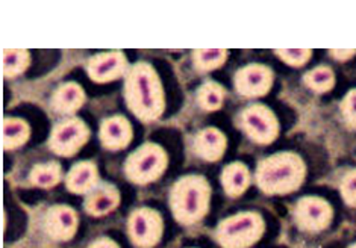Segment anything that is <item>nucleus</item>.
Returning <instances> with one entry per match:
<instances>
[{
  "mask_svg": "<svg viewBox=\"0 0 356 248\" xmlns=\"http://www.w3.org/2000/svg\"><path fill=\"white\" fill-rule=\"evenodd\" d=\"M99 138L104 149L109 151H118L128 147L132 142L134 132L132 124L123 115H114L104 119L100 124Z\"/></svg>",
  "mask_w": 356,
  "mask_h": 248,
  "instance_id": "nucleus-13",
  "label": "nucleus"
},
{
  "mask_svg": "<svg viewBox=\"0 0 356 248\" xmlns=\"http://www.w3.org/2000/svg\"><path fill=\"white\" fill-rule=\"evenodd\" d=\"M129 236L135 245L141 248L155 247L163 236V218L150 208H141L132 212L128 221Z\"/></svg>",
  "mask_w": 356,
  "mask_h": 248,
  "instance_id": "nucleus-9",
  "label": "nucleus"
},
{
  "mask_svg": "<svg viewBox=\"0 0 356 248\" xmlns=\"http://www.w3.org/2000/svg\"><path fill=\"white\" fill-rule=\"evenodd\" d=\"M86 104V92L76 82H65L58 87L50 99V106L59 115H72Z\"/></svg>",
  "mask_w": 356,
  "mask_h": 248,
  "instance_id": "nucleus-15",
  "label": "nucleus"
},
{
  "mask_svg": "<svg viewBox=\"0 0 356 248\" xmlns=\"http://www.w3.org/2000/svg\"><path fill=\"white\" fill-rule=\"evenodd\" d=\"M330 55L335 56V59L344 61V59H350L353 55H356V50H330Z\"/></svg>",
  "mask_w": 356,
  "mask_h": 248,
  "instance_id": "nucleus-29",
  "label": "nucleus"
},
{
  "mask_svg": "<svg viewBox=\"0 0 356 248\" xmlns=\"http://www.w3.org/2000/svg\"><path fill=\"white\" fill-rule=\"evenodd\" d=\"M275 53L291 67H303L309 61L312 52L309 49H277Z\"/></svg>",
  "mask_w": 356,
  "mask_h": 248,
  "instance_id": "nucleus-25",
  "label": "nucleus"
},
{
  "mask_svg": "<svg viewBox=\"0 0 356 248\" xmlns=\"http://www.w3.org/2000/svg\"><path fill=\"white\" fill-rule=\"evenodd\" d=\"M88 248H120V247H118L114 241H111V239L100 238V239H97V241L92 242Z\"/></svg>",
  "mask_w": 356,
  "mask_h": 248,
  "instance_id": "nucleus-28",
  "label": "nucleus"
},
{
  "mask_svg": "<svg viewBox=\"0 0 356 248\" xmlns=\"http://www.w3.org/2000/svg\"><path fill=\"white\" fill-rule=\"evenodd\" d=\"M124 100L128 109L143 123L155 122L164 114V88L150 64L137 63L129 67L124 78Z\"/></svg>",
  "mask_w": 356,
  "mask_h": 248,
  "instance_id": "nucleus-1",
  "label": "nucleus"
},
{
  "mask_svg": "<svg viewBox=\"0 0 356 248\" xmlns=\"http://www.w3.org/2000/svg\"><path fill=\"white\" fill-rule=\"evenodd\" d=\"M227 147V138L223 132H220L216 127H208L197 132L194 136L193 150L197 158L205 162H217L225 156Z\"/></svg>",
  "mask_w": 356,
  "mask_h": 248,
  "instance_id": "nucleus-14",
  "label": "nucleus"
},
{
  "mask_svg": "<svg viewBox=\"0 0 356 248\" xmlns=\"http://www.w3.org/2000/svg\"><path fill=\"white\" fill-rule=\"evenodd\" d=\"M120 204V194L111 183H99L86 199V210L92 217H104Z\"/></svg>",
  "mask_w": 356,
  "mask_h": 248,
  "instance_id": "nucleus-17",
  "label": "nucleus"
},
{
  "mask_svg": "<svg viewBox=\"0 0 356 248\" xmlns=\"http://www.w3.org/2000/svg\"><path fill=\"white\" fill-rule=\"evenodd\" d=\"M241 131L249 140L259 145H268L279 136V122L273 110L266 105H249L238 115Z\"/></svg>",
  "mask_w": 356,
  "mask_h": 248,
  "instance_id": "nucleus-6",
  "label": "nucleus"
},
{
  "mask_svg": "<svg viewBox=\"0 0 356 248\" xmlns=\"http://www.w3.org/2000/svg\"><path fill=\"white\" fill-rule=\"evenodd\" d=\"M78 229V215L76 212L64 204L52 206L44 217V232L54 241H69Z\"/></svg>",
  "mask_w": 356,
  "mask_h": 248,
  "instance_id": "nucleus-12",
  "label": "nucleus"
},
{
  "mask_svg": "<svg viewBox=\"0 0 356 248\" xmlns=\"http://www.w3.org/2000/svg\"><path fill=\"white\" fill-rule=\"evenodd\" d=\"M63 177V168L55 160L46 162V164H38L31 170L29 179L31 183L38 188H54Z\"/></svg>",
  "mask_w": 356,
  "mask_h": 248,
  "instance_id": "nucleus-23",
  "label": "nucleus"
},
{
  "mask_svg": "<svg viewBox=\"0 0 356 248\" xmlns=\"http://www.w3.org/2000/svg\"><path fill=\"white\" fill-rule=\"evenodd\" d=\"M225 88L216 81L203 82L197 90V104L205 113H214L223 106Z\"/></svg>",
  "mask_w": 356,
  "mask_h": 248,
  "instance_id": "nucleus-20",
  "label": "nucleus"
},
{
  "mask_svg": "<svg viewBox=\"0 0 356 248\" xmlns=\"http://www.w3.org/2000/svg\"><path fill=\"white\" fill-rule=\"evenodd\" d=\"M305 176L307 165L298 153L281 151L259 162L255 181L259 190L267 195H285L298 191Z\"/></svg>",
  "mask_w": 356,
  "mask_h": 248,
  "instance_id": "nucleus-2",
  "label": "nucleus"
},
{
  "mask_svg": "<svg viewBox=\"0 0 356 248\" xmlns=\"http://www.w3.org/2000/svg\"><path fill=\"white\" fill-rule=\"evenodd\" d=\"M168 167L165 150L155 142H144L124 162V174L137 185H149L163 177Z\"/></svg>",
  "mask_w": 356,
  "mask_h": 248,
  "instance_id": "nucleus-4",
  "label": "nucleus"
},
{
  "mask_svg": "<svg viewBox=\"0 0 356 248\" xmlns=\"http://www.w3.org/2000/svg\"><path fill=\"white\" fill-rule=\"evenodd\" d=\"M340 191L347 206L356 208V170L347 173L340 183Z\"/></svg>",
  "mask_w": 356,
  "mask_h": 248,
  "instance_id": "nucleus-27",
  "label": "nucleus"
},
{
  "mask_svg": "<svg viewBox=\"0 0 356 248\" xmlns=\"http://www.w3.org/2000/svg\"><path fill=\"white\" fill-rule=\"evenodd\" d=\"M303 82L311 91L317 94H325L334 88L335 74L330 67L320 65L314 68V70L305 73Z\"/></svg>",
  "mask_w": 356,
  "mask_h": 248,
  "instance_id": "nucleus-24",
  "label": "nucleus"
},
{
  "mask_svg": "<svg viewBox=\"0 0 356 248\" xmlns=\"http://www.w3.org/2000/svg\"><path fill=\"white\" fill-rule=\"evenodd\" d=\"M211 186L203 176L190 174L176 181L170 191V208L177 222L194 224L208 213Z\"/></svg>",
  "mask_w": 356,
  "mask_h": 248,
  "instance_id": "nucleus-3",
  "label": "nucleus"
},
{
  "mask_svg": "<svg viewBox=\"0 0 356 248\" xmlns=\"http://www.w3.org/2000/svg\"><path fill=\"white\" fill-rule=\"evenodd\" d=\"M332 208L320 197H303L296 204L294 220L300 230L308 233H317L327 229L332 221Z\"/></svg>",
  "mask_w": 356,
  "mask_h": 248,
  "instance_id": "nucleus-8",
  "label": "nucleus"
},
{
  "mask_svg": "<svg viewBox=\"0 0 356 248\" xmlns=\"http://www.w3.org/2000/svg\"><path fill=\"white\" fill-rule=\"evenodd\" d=\"M90 135V127L81 118H64L50 132L49 149L58 156L72 158L88 142Z\"/></svg>",
  "mask_w": 356,
  "mask_h": 248,
  "instance_id": "nucleus-7",
  "label": "nucleus"
},
{
  "mask_svg": "<svg viewBox=\"0 0 356 248\" xmlns=\"http://www.w3.org/2000/svg\"><path fill=\"white\" fill-rule=\"evenodd\" d=\"M99 183V171L91 160H81L74 164L65 177L67 190L73 194H90Z\"/></svg>",
  "mask_w": 356,
  "mask_h": 248,
  "instance_id": "nucleus-16",
  "label": "nucleus"
},
{
  "mask_svg": "<svg viewBox=\"0 0 356 248\" xmlns=\"http://www.w3.org/2000/svg\"><path fill=\"white\" fill-rule=\"evenodd\" d=\"M31 65V53L24 49H3L2 68L5 78H17Z\"/></svg>",
  "mask_w": 356,
  "mask_h": 248,
  "instance_id": "nucleus-21",
  "label": "nucleus"
},
{
  "mask_svg": "<svg viewBox=\"0 0 356 248\" xmlns=\"http://www.w3.org/2000/svg\"><path fill=\"white\" fill-rule=\"evenodd\" d=\"M129 64L128 58L123 52H108L100 53L88 59L87 73L91 81L97 83H106L120 79L128 73Z\"/></svg>",
  "mask_w": 356,
  "mask_h": 248,
  "instance_id": "nucleus-11",
  "label": "nucleus"
},
{
  "mask_svg": "<svg viewBox=\"0 0 356 248\" xmlns=\"http://www.w3.org/2000/svg\"><path fill=\"white\" fill-rule=\"evenodd\" d=\"M31 138L29 124L20 118L8 117L3 119L2 141L5 150H15L26 144Z\"/></svg>",
  "mask_w": 356,
  "mask_h": 248,
  "instance_id": "nucleus-19",
  "label": "nucleus"
},
{
  "mask_svg": "<svg viewBox=\"0 0 356 248\" xmlns=\"http://www.w3.org/2000/svg\"><path fill=\"white\" fill-rule=\"evenodd\" d=\"M227 56L229 52L225 49H197L193 52L191 59L197 72L207 73L222 67L226 63Z\"/></svg>",
  "mask_w": 356,
  "mask_h": 248,
  "instance_id": "nucleus-22",
  "label": "nucleus"
},
{
  "mask_svg": "<svg viewBox=\"0 0 356 248\" xmlns=\"http://www.w3.org/2000/svg\"><path fill=\"white\" fill-rule=\"evenodd\" d=\"M222 185L226 195L236 199L245 192L250 185V171L243 162H232L222 171Z\"/></svg>",
  "mask_w": 356,
  "mask_h": 248,
  "instance_id": "nucleus-18",
  "label": "nucleus"
},
{
  "mask_svg": "<svg viewBox=\"0 0 356 248\" xmlns=\"http://www.w3.org/2000/svg\"><path fill=\"white\" fill-rule=\"evenodd\" d=\"M349 248H356V244H353V245H350Z\"/></svg>",
  "mask_w": 356,
  "mask_h": 248,
  "instance_id": "nucleus-30",
  "label": "nucleus"
},
{
  "mask_svg": "<svg viewBox=\"0 0 356 248\" xmlns=\"http://www.w3.org/2000/svg\"><path fill=\"white\" fill-rule=\"evenodd\" d=\"M340 110L344 124L350 131H356V90H352L346 94V97L340 105Z\"/></svg>",
  "mask_w": 356,
  "mask_h": 248,
  "instance_id": "nucleus-26",
  "label": "nucleus"
},
{
  "mask_svg": "<svg viewBox=\"0 0 356 248\" xmlns=\"http://www.w3.org/2000/svg\"><path fill=\"white\" fill-rule=\"evenodd\" d=\"M275 74L270 67L262 64H249L235 73V90L245 99L262 97L273 87Z\"/></svg>",
  "mask_w": 356,
  "mask_h": 248,
  "instance_id": "nucleus-10",
  "label": "nucleus"
},
{
  "mask_svg": "<svg viewBox=\"0 0 356 248\" xmlns=\"http://www.w3.org/2000/svg\"><path fill=\"white\" fill-rule=\"evenodd\" d=\"M266 222L257 212H243L222 221L216 230L217 242L223 248H249L259 241Z\"/></svg>",
  "mask_w": 356,
  "mask_h": 248,
  "instance_id": "nucleus-5",
  "label": "nucleus"
}]
</instances>
